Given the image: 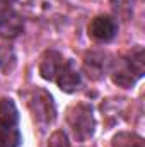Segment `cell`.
<instances>
[{
  "label": "cell",
  "mask_w": 145,
  "mask_h": 147,
  "mask_svg": "<svg viewBox=\"0 0 145 147\" xmlns=\"http://www.w3.org/2000/svg\"><path fill=\"white\" fill-rule=\"evenodd\" d=\"M19 123V111L12 99L2 98L0 99V127L3 128H15Z\"/></svg>",
  "instance_id": "obj_8"
},
{
  "label": "cell",
  "mask_w": 145,
  "mask_h": 147,
  "mask_svg": "<svg viewBox=\"0 0 145 147\" xmlns=\"http://www.w3.org/2000/svg\"><path fill=\"white\" fill-rule=\"evenodd\" d=\"M15 67V55L9 45H0V69L3 72H10Z\"/></svg>",
  "instance_id": "obj_11"
},
{
  "label": "cell",
  "mask_w": 145,
  "mask_h": 147,
  "mask_svg": "<svg viewBox=\"0 0 145 147\" xmlns=\"http://www.w3.org/2000/svg\"><path fill=\"white\" fill-rule=\"evenodd\" d=\"M14 0H0V3H3V5H7V3H12Z\"/></svg>",
  "instance_id": "obj_13"
},
{
  "label": "cell",
  "mask_w": 145,
  "mask_h": 147,
  "mask_svg": "<svg viewBox=\"0 0 145 147\" xmlns=\"http://www.w3.org/2000/svg\"><path fill=\"white\" fill-rule=\"evenodd\" d=\"M113 147H144V140L133 134H119L113 139Z\"/></svg>",
  "instance_id": "obj_12"
},
{
  "label": "cell",
  "mask_w": 145,
  "mask_h": 147,
  "mask_svg": "<svg viewBox=\"0 0 145 147\" xmlns=\"http://www.w3.org/2000/svg\"><path fill=\"white\" fill-rule=\"evenodd\" d=\"M29 108H31L34 120L43 123V125H50L55 120L56 111H55V105H53V98L44 91H38L33 94Z\"/></svg>",
  "instance_id": "obj_2"
},
{
  "label": "cell",
  "mask_w": 145,
  "mask_h": 147,
  "mask_svg": "<svg viewBox=\"0 0 145 147\" xmlns=\"http://www.w3.org/2000/svg\"><path fill=\"white\" fill-rule=\"evenodd\" d=\"M22 31V19L14 12L0 14V36L2 38H15Z\"/></svg>",
  "instance_id": "obj_7"
},
{
  "label": "cell",
  "mask_w": 145,
  "mask_h": 147,
  "mask_svg": "<svg viewBox=\"0 0 145 147\" xmlns=\"http://www.w3.org/2000/svg\"><path fill=\"white\" fill-rule=\"evenodd\" d=\"M68 121L72 127L75 137L79 139H87L94 132V120H92V111L87 106H75L68 113Z\"/></svg>",
  "instance_id": "obj_3"
},
{
  "label": "cell",
  "mask_w": 145,
  "mask_h": 147,
  "mask_svg": "<svg viewBox=\"0 0 145 147\" xmlns=\"http://www.w3.org/2000/svg\"><path fill=\"white\" fill-rule=\"evenodd\" d=\"M144 75V50L135 48L125 58L118 62V67L113 70V80L123 87L133 86Z\"/></svg>",
  "instance_id": "obj_1"
},
{
  "label": "cell",
  "mask_w": 145,
  "mask_h": 147,
  "mask_svg": "<svg viewBox=\"0 0 145 147\" xmlns=\"http://www.w3.org/2000/svg\"><path fill=\"white\" fill-rule=\"evenodd\" d=\"M55 82L58 84V87L63 92H73V91L79 89V86H80V72H79V69L75 67V63L72 60H65V63L60 69Z\"/></svg>",
  "instance_id": "obj_5"
},
{
  "label": "cell",
  "mask_w": 145,
  "mask_h": 147,
  "mask_svg": "<svg viewBox=\"0 0 145 147\" xmlns=\"http://www.w3.org/2000/svg\"><path fill=\"white\" fill-rule=\"evenodd\" d=\"M63 63H65V58L58 51H53V50L46 51L41 57V62H39L41 77L46 79V80H53L55 82V79H56V75L60 72V69L63 67Z\"/></svg>",
  "instance_id": "obj_6"
},
{
  "label": "cell",
  "mask_w": 145,
  "mask_h": 147,
  "mask_svg": "<svg viewBox=\"0 0 145 147\" xmlns=\"http://www.w3.org/2000/svg\"><path fill=\"white\" fill-rule=\"evenodd\" d=\"M85 69L89 75L92 77H99V74L106 69V62H104V55L103 53H91L85 57Z\"/></svg>",
  "instance_id": "obj_9"
},
{
  "label": "cell",
  "mask_w": 145,
  "mask_h": 147,
  "mask_svg": "<svg viewBox=\"0 0 145 147\" xmlns=\"http://www.w3.org/2000/svg\"><path fill=\"white\" fill-rule=\"evenodd\" d=\"M22 137L17 128H3L0 127V147H19Z\"/></svg>",
  "instance_id": "obj_10"
},
{
  "label": "cell",
  "mask_w": 145,
  "mask_h": 147,
  "mask_svg": "<svg viewBox=\"0 0 145 147\" xmlns=\"http://www.w3.org/2000/svg\"><path fill=\"white\" fill-rule=\"evenodd\" d=\"M118 33V22L111 16H97L89 24V34L103 43H108Z\"/></svg>",
  "instance_id": "obj_4"
}]
</instances>
